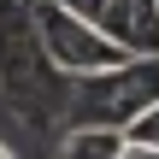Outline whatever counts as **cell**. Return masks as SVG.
<instances>
[{
    "label": "cell",
    "instance_id": "4",
    "mask_svg": "<svg viewBox=\"0 0 159 159\" xmlns=\"http://www.w3.org/2000/svg\"><path fill=\"white\" fill-rule=\"evenodd\" d=\"M124 148H130V136L112 130V124H71L59 136L53 159H124Z\"/></svg>",
    "mask_w": 159,
    "mask_h": 159
},
{
    "label": "cell",
    "instance_id": "6",
    "mask_svg": "<svg viewBox=\"0 0 159 159\" xmlns=\"http://www.w3.org/2000/svg\"><path fill=\"white\" fill-rule=\"evenodd\" d=\"M124 159H159V148H148V142H130V148H124Z\"/></svg>",
    "mask_w": 159,
    "mask_h": 159
},
{
    "label": "cell",
    "instance_id": "1",
    "mask_svg": "<svg viewBox=\"0 0 159 159\" xmlns=\"http://www.w3.org/2000/svg\"><path fill=\"white\" fill-rule=\"evenodd\" d=\"M30 18H35V35H41L47 59L65 77H100V71H118V65L136 59L130 47H118L106 35L100 18H89V12L65 6V0H30Z\"/></svg>",
    "mask_w": 159,
    "mask_h": 159
},
{
    "label": "cell",
    "instance_id": "7",
    "mask_svg": "<svg viewBox=\"0 0 159 159\" xmlns=\"http://www.w3.org/2000/svg\"><path fill=\"white\" fill-rule=\"evenodd\" d=\"M65 6H77V12H89V18H100V6H106V0H65Z\"/></svg>",
    "mask_w": 159,
    "mask_h": 159
},
{
    "label": "cell",
    "instance_id": "3",
    "mask_svg": "<svg viewBox=\"0 0 159 159\" xmlns=\"http://www.w3.org/2000/svg\"><path fill=\"white\" fill-rule=\"evenodd\" d=\"M100 24L136 59H159V0H106L100 6Z\"/></svg>",
    "mask_w": 159,
    "mask_h": 159
},
{
    "label": "cell",
    "instance_id": "2",
    "mask_svg": "<svg viewBox=\"0 0 159 159\" xmlns=\"http://www.w3.org/2000/svg\"><path fill=\"white\" fill-rule=\"evenodd\" d=\"M159 106V59H130L118 71H100V77H77V106H71V124H112V130H130L142 112Z\"/></svg>",
    "mask_w": 159,
    "mask_h": 159
},
{
    "label": "cell",
    "instance_id": "5",
    "mask_svg": "<svg viewBox=\"0 0 159 159\" xmlns=\"http://www.w3.org/2000/svg\"><path fill=\"white\" fill-rule=\"evenodd\" d=\"M124 136H130V142H148V148H159V106H153V112H142V118H136Z\"/></svg>",
    "mask_w": 159,
    "mask_h": 159
}]
</instances>
